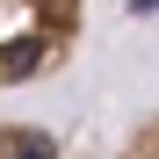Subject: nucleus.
I'll return each instance as SVG.
<instances>
[{
	"instance_id": "nucleus-2",
	"label": "nucleus",
	"mask_w": 159,
	"mask_h": 159,
	"mask_svg": "<svg viewBox=\"0 0 159 159\" xmlns=\"http://www.w3.org/2000/svg\"><path fill=\"white\" fill-rule=\"evenodd\" d=\"M0 159H65L43 123H7L0 116Z\"/></svg>"
},
{
	"instance_id": "nucleus-1",
	"label": "nucleus",
	"mask_w": 159,
	"mask_h": 159,
	"mask_svg": "<svg viewBox=\"0 0 159 159\" xmlns=\"http://www.w3.org/2000/svg\"><path fill=\"white\" fill-rule=\"evenodd\" d=\"M87 0H0V87H29L72 65Z\"/></svg>"
},
{
	"instance_id": "nucleus-3",
	"label": "nucleus",
	"mask_w": 159,
	"mask_h": 159,
	"mask_svg": "<svg viewBox=\"0 0 159 159\" xmlns=\"http://www.w3.org/2000/svg\"><path fill=\"white\" fill-rule=\"evenodd\" d=\"M116 159H159V109H152V116H145V123L116 145Z\"/></svg>"
}]
</instances>
